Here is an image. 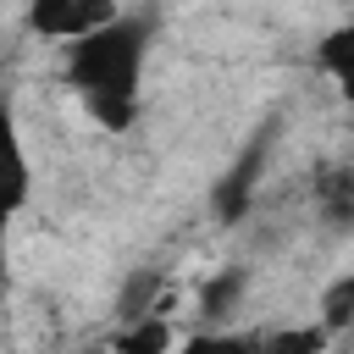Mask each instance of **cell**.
<instances>
[{
    "label": "cell",
    "instance_id": "6da1fadb",
    "mask_svg": "<svg viewBox=\"0 0 354 354\" xmlns=\"http://www.w3.org/2000/svg\"><path fill=\"white\" fill-rule=\"evenodd\" d=\"M149 17H111L105 28L66 44V83L77 88L83 111L105 133H127L138 122L144 61H149Z\"/></svg>",
    "mask_w": 354,
    "mask_h": 354
},
{
    "label": "cell",
    "instance_id": "7a4b0ae2",
    "mask_svg": "<svg viewBox=\"0 0 354 354\" xmlns=\"http://www.w3.org/2000/svg\"><path fill=\"white\" fill-rule=\"evenodd\" d=\"M111 17H122L116 0H28V28L39 39H61V44L105 28Z\"/></svg>",
    "mask_w": 354,
    "mask_h": 354
},
{
    "label": "cell",
    "instance_id": "3957f363",
    "mask_svg": "<svg viewBox=\"0 0 354 354\" xmlns=\"http://www.w3.org/2000/svg\"><path fill=\"white\" fill-rule=\"evenodd\" d=\"M28 194H33V166L22 149V127H17L11 105H0V227L28 205Z\"/></svg>",
    "mask_w": 354,
    "mask_h": 354
},
{
    "label": "cell",
    "instance_id": "277c9868",
    "mask_svg": "<svg viewBox=\"0 0 354 354\" xmlns=\"http://www.w3.org/2000/svg\"><path fill=\"white\" fill-rule=\"evenodd\" d=\"M260 160H266V138H254V144L243 149V160L221 177V188H216V216H221V221L243 216V205H249V194H254V171H260Z\"/></svg>",
    "mask_w": 354,
    "mask_h": 354
},
{
    "label": "cell",
    "instance_id": "5b68a950",
    "mask_svg": "<svg viewBox=\"0 0 354 354\" xmlns=\"http://www.w3.org/2000/svg\"><path fill=\"white\" fill-rule=\"evenodd\" d=\"M315 66L337 83V94L354 105V22H343V28H332L321 44H315Z\"/></svg>",
    "mask_w": 354,
    "mask_h": 354
},
{
    "label": "cell",
    "instance_id": "8992f818",
    "mask_svg": "<svg viewBox=\"0 0 354 354\" xmlns=\"http://www.w3.org/2000/svg\"><path fill=\"white\" fill-rule=\"evenodd\" d=\"M315 210L332 227H348L354 221V166H326L315 177Z\"/></svg>",
    "mask_w": 354,
    "mask_h": 354
},
{
    "label": "cell",
    "instance_id": "52a82bcc",
    "mask_svg": "<svg viewBox=\"0 0 354 354\" xmlns=\"http://www.w3.org/2000/svg\"><path fill=\"white\" fill-rule=\"evenodd\" d=\"M315 326H321L326 337H337V332L354 326V271H343V277H332V282L321 288V315H315Z\"/></svg>",
    "mask_w": 354,
    "mask_h": 354
},
{
    "label": "cell",
    "instance_id": "ba28073f",
    "mask_svg": "<svg viewBox=\"0 0 354 354\" xmlns=\"http://www.w3.org/2000/svg\"><path fill=\"white\" fill-rule=\"evenodd\" d=\"M116 354H171V321L160 310L144 321H127V332L116 337Z\"/></svg>",
    "mask_w": 354,
    "mask_h": 354
},
{
    "label": "cell",
    "instance_id": "9c48e42d",
    "mask_svg": "<svg viewBox=\"0 0 354 354\" xmlns=\"http://www.w3.org/2000/svg\"><path fill=\"white\" fill-rule=\"evenodd\" d=\"M326 332L310 321V326H282V332H266L254 337V354H326Z\"/></svg>",
    "mask_w": 354,
    "mask_h": 354
},
{
    "label": "cell",
    "instance_id": "30bf717a",
    "mask_svg": "<svg viewBox=\"0 0 354 354\" xmlns=\"http://www.w3.org/2000/svg\"><path fill=\"white\" fill-rule=\"evenodd\" d=\"M243 282H249V277H243L238 266L216 271V277L199 288V315H216V321H221L227 310H238V299H243Z\"/></svg>",
    "mask_w": 354,
    "mask_h": 354
},
{
    "label": "cell",
    "instance_id": "8fae6325",
    "mask_svg": "<svg viewBox=\"0 0 354 354\" xmlns=\"http://www.w3.org/2000/svg\"><path fill=\"white\" fill-rule=\"evenodd\" d=\"M177 354H254V337H243V332H194Z\"/></svg>",
    "mask_w": 354,
    "mask_h": 354
}]
</instances>
